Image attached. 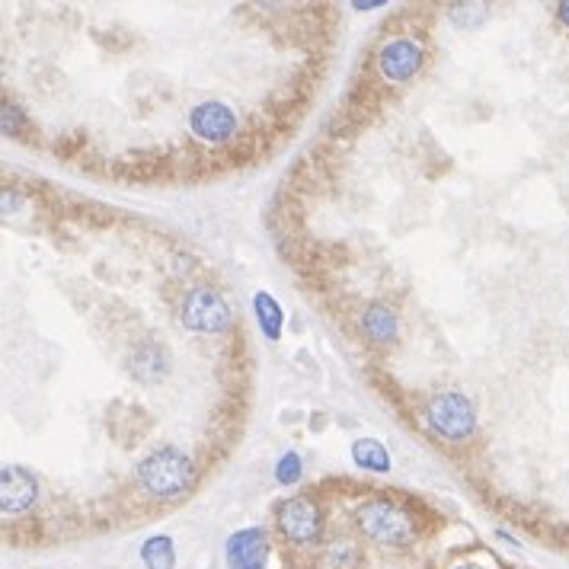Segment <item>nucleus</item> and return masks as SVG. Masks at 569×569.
<instances>
[{"mask_svg": "<svg viewBox=\"0 0 569 569\" xmlns=\"http://www.w3.org/2000/svg\"><path fill=\"white\" fill-rule=\"evenodd\" d=\"M269 531L266 528H243L234 531L224 544L227 569H266L269 563Z\"/></svg>", "mask_w": 569, "mask_h": 569, "instance_id": "nucleus-8", "label": "nucleus"}, {"mask_svg": "<svg viewBox=\"0 0 569 569\" xmlns=\"http://www.w3.org/2000/svg\"><path fill=\"white\" fill-rule=\"evenodd\" d=\"M189 128H192V135L199 141H205V144H227V141H234L237 128H240V119L227 103L205 100V103H199L192 109Z\"/></svg>", "mask_w": 569, "mask_h": 569, "instance_id": "nucleus-7", "label": "nucleus"}, {"mask_svg": "<svg viewBox=\"0 0 569 569\" xmlns=\"http://www.w3.org/2000/svg\"><path fill=\"white\" fill-rule=\"evenodd\" d=\"M483 4H454L451 7V23L461 26V29H474L477 23H483Z\"/></svg>", "mask_w": 569, "mask_h": 569, "instance_id": "nucleus-17", "label": "nucleus"}, {"mask_svg": "<svg viewBox=\"0 0 569 569\" xmlns=\"http://www.w3.org/2000/svg\"><path fill=\"white\" fill-rule=\"evenodd\" d=\"M554 13H557V20L569 29V0H563V4H557V7H554Z\"/></svg>", "mask_w": 569, "mask_h": 569, "instance_id": "nucleus-19", "label": "nucleus"}, {"mask_svg": "<svg viewBox=\"0 0 569 569\" xmlns=\"http://www.w3.org/2000/svg\"><path fill=\"white\" fill-rule=\"evenodd\" d=\"M426 422L445 442H464L477 432V410L461 390H445L426 403Z\"/></svg>", "mask_w": 569, "mask_h": 569, "instance_id": "nucleus-4", "label": "nucleus"}, {"mask_svg": "<svg viewBox=\"0 0 569 569\" xmlns=\"http://www.w3.org/2000/svg\"><path fill=\"white\" fill-rule=\"evenodd\" d=\"M253 311H256V320H259V330H263V336L275 343V339L282 336V323H285L282 304L275 301L269 291H256V295H253Z\"/></svg>", "mask_w": 569, "mask_h": 569, "instance_id": "nucleus-13", "label": "nucleus"}, {"mask_svg": "<svg viewBox=\"0 0 569 569\" xmlns=\"http://www.w3.org/2000/svg\"><path fill=\"white\" fill-rule=\"evenodd\" d=\"M355 528L365 541L390 547V550H403L419 538V525L413 512L403 506V502L390 499V496H368L355 506Z\"/></svg>", "mask_w": 569, "mask_h": 569, "instance_id": "nucleus-1", "label": "nucleus"}, {"mask_svg": "<svg viewBox=\"0 0 569 569\" xmlns=\"http://www.w3.org/2000/svg\"><path fill=\"white\" fill-rule=\"evenodd\" d=\"M128 368H132V375L138 378L160 381L167 375V355L157 343H144V346H135L132 355H128Z\"/></svg>", "mask_w": 569, "mask_h": 569, "instance_id": "nucleus-12", "label": "nucleus"}, {"mask_svg": "<svg viewBox=\"0 0 569 569\" xmlns=\"http://www.w3.org/2000/svg\"><path fill=\"white\" fill-rule=\"evenodd\" d=\"M141 560L148 569H173L176 566V547L167 534H154L151 541H144Z\"/></svg>", "mask_w": 569, "mask_h": 569, "instance_id": "nucleus-15", "label": "nucleus"}, {"mask_svg": "<svg viewBox=\"0 0 569 569\" xmlns=\"http://www.w3.org/2000/svg\"><path fill=\"white\" fill-rule=\"evenodd\" d=\"M39 502V480L23 467L0 470V509L4 515H23Z\"/></svg>", "mask_w": 569, "mask_h": 569, "instance_id": "nucleus-9", "label": "nucleus"}, {"mask_svg": "<svg viewBox=\"0 0 569 569\" xmlns=\"http://www.w3.org/2000/svg\"><path fill=\"white\" fill-rule=\"evenodd\" d=\"M26 132V116L20 106H13V100H4V135L7 138H23Z\"/></svg>", "mask_w": 569, "mask_h": 569, "instance_id": "nucleus-18", "label": "nucleus"}, {"mask_svg": "<svg viewBox=\"0 0 569 569\" xmlns=\"http://www.w3.org/2000/svg\"><path fill=\"white\" fill-rule=\"evenodd\" d=\"M304 474V461H301V454L298 451H285L279 464H275V477H279V483L291 486V483H298Z\"/></svg>", "mask_w": 569, "mask_h": 569, "instance_id": "nucleus-16", "label": "nucleus"}, {"mask_svg": "<svg viewBox=\"0 0 569 569\" xmlns=\"http://www.w3.org/2000/svg\"><path fill=\"white\" fill-rule=\"evenodd\" d=\"M138 483L157 499L186 496L195 483V464L180 448H157L135 470Z\"/></svg>", "mask_w": 569, "mask_h": 569, "instance_id": "nucleus-2", "label": "nucleus"}, {"mask_svg": "<svg viewBox=\"0 0 569 569\" xmlns=\"http://www.w3.org/2000/svg\"><path fill=\"white\" fill-rule=\"evenodd\" d=\"M323 525H327V515H323V506L311 496H288L275 506V531L279 538L304 547L323 538Z\"/></svg>", "mask_w": 569, "mask_h": 569, "instance_id": "nucleus-3", "label": "nucleus"}, {"mask_svg": "<svg viewBox=\"0 0 569 569\" xmlns=\"http://www.w3.org/2000/svg\"><path fill=\"white\" fill-rule=\"evenodd\" d=\"M359 330H362V336L368 339L371 346H390L397 339V333H400V317H397L394 307L375 301V304H368L362 311Z\"/></svg>", "mask_w": 569, "mask_h": 569, "instance_id": "nucleus-11", "label": "nucleus"}, {"mask_svg": "<svg viewBox=\"0 0 569 569\" xmlns=\"http://www.w3.org/2000/svg\"><path fill=\"white\" fill-rule=\"evenodd\" d=\"M454 569H483L480 563H461V566H454Z\"/></svg>", "mask_w": 569, "mask_h": 569, "instance_id": "nucleus-20", "label": "nucleus"}, {"mask_svg": "<svg viewBox=\"0 0 569 569\" xmlns=\"http://www.w3.org/2000/svg\"><path fill=\"white\" fill-rule=\"evenodd\" d=\"M180 320L183 327L202 336H218L231 327V307H227L224 295L208 285L192 288L180 304Z\"/></svg>", "mask_w": 569, "mask_h": 569, "instance_id": "nucleus-5", "label": "nucleus"}, {"mask_svg": "<svg viewBox=\"0 0 569 569\" xmlns=\"http://www.w3.org/2000/svg\"><path fill=\"white\" fill-rule=\"evenodd\" d=\"M352 461L355 467L368 470V474H387L390 470V454L375 438H359V442L352 445Z\"/></svg>", "mask_w": 569, "mask_h": 569, "instance_id": "nucleus-14", "label": "nucleus"}, {"mask_svg": "<svg viewBox=\"0 0 569 569\" xmlns=\"http://www.w3.org/2000/svg\"><path fill=\"white\" fill-rule=\"evenodd\" d=\"M375 68L387 84H406L426 68V48L413 36L387 39L375 55Z\"/></svg>", "mask_w": 569, "mask_h": 569, "instance_id": "nucleus-6", "label": "nucleus"}, {"mask_svg": "<svg viewBox=\"0 0 569 569\" xmlns=\"http://www.w3.org/2000/svg\"><path fill=\"white\" fill-rule=\"evenodd\" d=\"M314 566L317 569H365L362 544L355 541L352 534H330V538L320 544Z\"/></svg>", "mask_w": 569, "mask_h": 569, "instance_id": "nucleus-10", "label": "nucleus"}]
</instances>
